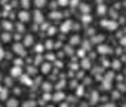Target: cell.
<instances>
[{"mask_svg":"<svg viewBox=\"0 0 126 107\" xmlns=\"http://www.w3.org/2000/svg\"><path fill=\"white\" fill-rule=\"evenodd\" d=\"M101 25L105 27V28H108V30H116V27H117V24L114 21H107V19L101 21Z\"/></svg>","mask_w":126,"mask_h":107,"instance_id":"1","label":"cell"},{"mask_svg":"<svg viewBox=\"0 0 126 107\" xmlns=\"http://www.w3.org/2000/svg\"><path fill=\"white\" fill-rule=\"evenodd\" d=\"M14 51L18 54V55H21V57L25 55V49H24V46H22L21 43H15V45H14Z\"/></svg>","mask_w":126,"mask_h":107,"instance_id":"2","label":"cell"},{"mask_svg":"<svg viewBox=\"0 0 126 107\" xmlns=\"http://www.w3.org/2000/svg\"><path fill=\"white\" fill-rule=\"evenodd\" d=\"M70 28H71V21H65L64 24H62V27H61V31L67 33V31H68Z\"/></svg>","mask_w":126,"mask_h":107,"instance_id":"3","label":"cell"},{"mask_svg":"<svg viewBox=\"0 0 126 107\" xmlns=\"http://www.w3.org/2000/svg\"><path fill=\"white\" fill-rule=\"evenodd\" d=\"M18 17H19V19H21L22 22H27V21L30 19V15H28L27 12H19V15H18Z\"/></svg>","mask_w":126,"mask_h":107,"instance_id":"4","label":"cell"},{"mask_svg":"<svg viewBox=\"0 0 126 107\" xmlns=\"http://www.w3.org/2000/svg\"><path fill=\"white\" fill-rule=\"evenodd\" d=\"M46 2L47 0H34V5L37 8H43V6H46Z\"/></svg>","mask_w":126,"mask_h":107,"instance_id":"5","label":"cell"},{"mask_svg":"<svg viewBox=\"0 0 126 107\" xmlns=\"http://www.w3.org/2000/svg\"><path fill=\"white\" fill-rule=\"evenodd\" d=\"M33 40H34L33 36H27L25 40H24V45H25V46H30V45H33Z\"/></svg>","mask_w":126,"mask_h":107,"instance_id":"6","label":"cell"},{"mask_svg":"<svg viewBox=\"0 0 126 107\" xmlns=\"http://www.w3.org/2000/svg\"><path fill=\"white\" fill-rule=\"evenodd\" d=\"M8 107H18V101H16L15 98L8 100Z\"/></svg>","mask_w":126,"mask_h":107,"instance_id":"7","label":"cell"},{"mask_svg":"<svg viewBox=\"0 0 126 107\" xmlns=\"http://www.w3.org/2000/svg\"><path fill=\"white\" fill-rule=\"evenodd\" d=\"M99 52H101V54H110L111 49H110L108 46H104V45H102V46H99Z\"/></svg>","mask_w":126,"mask_h":107,"instance_id":"8","label":"cell"},{"mask_svg":"<svg viewBox=\"0 0 126 107\" xmlns=\"http://www.w3.org/2000/svg\"><path fill=\"white\" fill-rule=\"evenodd\" d=\"M50 18H52V19H59V18H61V14H59V12H52V14H50Z\"/></svg>","mask_w":126,"mask_h":107,"instance_id":"9","label":"cell"},{"mask_svg":"<svg viewBox=\"0 0 126 107\" xmlns=\"http://www.w3.org/2000/svg\"><path fill=\"white\" fill-rule=\"evenodd\" d=\"M34 17H36V21H37V22H42V21H43V18H42V14H40L39 11L34 14Z\"/></svg>","mask_w":126,"mask_h":107,"instance_id":"10","label":"cell"},{"mask_svg":"<svg viewBox=\"0 0 126 107\" xmlns=\"http://www.w3.org/2000/svg\"><path fill=\"white\" fill-rule=\"evenodd\" d=\"M49 70H50V64H47V63H46V64H43V67H42V71H43V73H47Z\"/></svg>","mask_w":126,"mask_h":107,"instance_id":"11","label":"cell"},{"mask_svg":"<svg viewBox=\"0 0 126 107\" xmlns=\"http://www.w3.org/2000/svg\"><path fill=\"white\" fill-rule=\"evenodd\" d=\"M22 107H36V103L34 101H27L22 104Z\"/></svg>","mask_w":126,"mask_h":107,"instance_id":"12","label":"cell"},{"mask_svg":"<svg viewBox=\"0 0 126 107\" xmlns=\"http://www.w3.org/2000/svg\"><path fill=\"white\" fill-rule=\"evenodd\" d=\"M70 3V0H58V5L59 6H67Z\"/></svg>","mask_w":126,"mask_h":107,"instance_id":"13","label":"cell"},{"mask_svg":"<svg viewBox=\"0 0 126 107\" xmlns=\"http://www.w3.org/2000/svg\"><path fill=\"white\" fill-rule=\"evenodd\" d=\"M19 71H21V70H19V66H16L15 69H12V71H11V73H12L14 76H18V74H19Z\"/></svg>","mask_w":126,"mask_h":107,"instance_id":"14","label":"cell"},{"mask_svg":"<svg viewBox=\"0 0 126 107\" xmlns=\"http://www.w3.org/2000/svg\"><path fill=\"white\" fill-rule=\"evenodd\" d=\"M80 11H83V12H89V6H88V5H80Z\"/></svg>","mask_w":126,"mask_h":107,"instance_id":"15","label":"cell"},{"mask_svg":"<svg viewBox=\"0 0 126 107\" xmlns=\"http://www.w3.org/2000/svg\"><path fill=\"white\" fill-rule=\"evenodd\" d=\"M21 5H22V8H28V5H30V2H28V0H21Z\"/></svg>","mask_w":126,"mask_h":107,"instance_id":"16","label":"cell"},{"mask_svg":"<svg viewBox=\"0 0 126 107\" xmlns=\"http://www.w3.org/2000/svg\"><path fill=\"white\" fill-rule=\"evenodd\" d=\"M21 80H24V83H31V80L28 79V76H21Z\"/></svg>","mask_w":126,"mask_h":107,"instance_id":"17","label":"cell"},{"mask_svg":"<svg viewBox=\"0 0 126 107\" xmlns=\"http://www.w3.org/2000/svg\"><path fill=\"white\" fill-rule=\"evenodd\" d=\"M82 21H83V22H86V24H88V22H91V17H89V15H85V17H83V19H82Z\"/></svg>","mask_w":126,"mask_h":107,"instance_id":"18","label":"cell"},{"mask_svg":"<svg viewBox=\"0 0 126 107\" xmlns=\"http://www.w3.org/2000/svg\"><path fill=\"white\" fill-rule=\"evenodd\" d=\"M62 98H64V94H56L53 97V100H62Z\"/></svg>","mask_w":126,"mask_h":107,"instance_id":"19","label":"cell"},{"mask_svg":"<svg viewBox=\"0 0 126 107\" xmlns=\"http://www.w3.org/2000/svg\"><path fill=\"white\" fill-rule=\"evenodd\" d=\"M5 28H6V31H11V28H12V24H9V22H5Z\"/></svg>","mask_w":126,"mask_h":107,"instance_id":"20","label":"cell"},{"mask_svg":"<svg viewBox=\"0 0 126 107\" xmlns=\"http://www.w3.org/2000/svg\"><path fill=\"white\" fill-rule=\"evenodd\" d=\"M104 11H105V6H102V5H101V6L98 8V12H99V14H104Z\"/></svg>","mask_w":126,"mask_h":107,"instance_id":"21","label":"cell"},{"mask_svg":"<svg viewBox=\"0 0 126 107\" xmlns=\"http://www.w3.org/2000/svg\"><path fill=\"white\" fill-rule=\"evenodd\" d=\"M71 43H73V45H77V43H79V37H73V39H71Z\"/></svg>","mask_w":126,"mask_h":107,"instance_id":"22","label":"cell"},{"mask_svg":"<svg viewBox=\"0 0 126 107\" xmlns=\"http://www.w3.org/2000/svg\"><path fill=\"white\" fill-rule=\"evenodd\" d=\"M3 58H5V51L0 48V60H3Z\"/></svg>","mask_w":126,"mask_h":107,"instance_id":"23","label":"cell"},{"mask_svg":"<svg viewBox=\"0 0 126 107\" xmlns=\"http://www.w3.org/2000/svg\"><path fill=\"white\" fill-rule=\"evenodd\" d=\"M55 30H56V28H53V27H50V28H49V31H47V34H50V36H52V34L55 33Z\"/></svg>","mask_w":126,"mask_h":107,"instance_id":"24","label":"cell"},{"mask_svg":"<svg viewBox=\"0 0 126 107\" xmlns=\"http://www.w3.org/2000/svg\"><path fill=\"white\" fill-rule=\"evenodd\" d=\"M113 67H114V69H119V67H120V63H119V61H114V63H113Z\"/></svg>","mask_w":126,"mask_h":107,"instance_id":"25","label":"cell"},{"mask_svg":"<svg viewBox=\"0 0 126 107\" xmlns=\"http://www.w3.org/2000/svg\"><path fill=\"white\" fill-rule=\"evenodd\" d=\"M9 39H11V36H9V34H5V36H3V40H5V42H8Z\"/></svg>","mask_w":126,"mask_h":107,"instance_id":"26","label":"cell"},{"mask_svg":"<svg viewBox=\"0 0 126 107\" xmlns=\"http://www.w3.org/2000/svg\"><path fill=\"white\" fill-rule=\"evenodd\" d=\"M43 88H45V91H49V88H50V85H49V83H45V85H43Z\"/></svg>","mask_w":126,"mask_h":107,"instance_id":"27","label":"cell"},{"mask_svg":"<svg viewBox=\"0 0 126 107\" xmlns=\"http://www.w3.org/2000/svg\"><path fill=\"white\" fill-rule=\"evenodd\" d=\"M45 46H47V48H52V42H50V40H47V43H46Z\"/></svg>","mask_w":126,"mask_h":107,"instance_id":"28","label":"cell"},{"mask_svg":"<svg viewBox=\"0 0 126 107\" xmlns=\"http://www.w3.org/2000/svg\"><path fill=\"white\" fill-rule=\"evenodd\" d=\"M122 43H123V45H126V37H125V39H122Z\"/></svg>","mask_w":126,"mask_h":107,"instance_id":"29","label":"cell"}]
</instances>
